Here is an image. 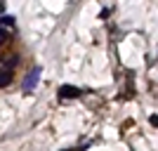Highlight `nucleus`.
<instances>
[{"instance_id":"obj_1","label":"nucleus","mask_w":158,"mask_h":151,"mask_svg":"<svg viewBox=\"0 0 158 151\" xmlns=\"http://www.w3.org/2000/svg\"><path fill=\"white\" fill-rule=\"evenodd\" d=\"M40 71H43L40 66H35L33 71H28L26 78H24V83H21V90L24 92H33V87L38 85V80H40Z\"/></svg>"},{"instance_id":"obj_2","label":"nucleus","mask_w":158,"mask_h":151,"mask_svg":"<svg viewBox=\"0 0 158 151\" xmlns=\"http://www.w3.org/2000/svg\"><path fill=\"white\" fill-rule=\"evenodd\" d=\"M59 97H61V99H76V97H80V87L61 85V87H59Z\"/></svg>"},{"instance_id":"obj_5","label":"nucleus","mask_w":158,"mask_h":151,"mask_svg":"<svg viewBox=\"0 0 158 151\" xmlns=\"http://www.w3.org/2000/svg\"><path fill=\"white\" fill-rule=\"evenodd\" d=\"M0 24H2V26H14V17H10V14H0Z\"/></svg>"},{"instance_id":"obj_6","label":"nucleus","mask_w":158,"mask_h":151,"mask_svg":"<svg viewBox=\"0 0 158 151\" xmlns=\"http://www.w3.org/2000/svg\"><path fill=\"white\" fill-rule=\"evenodd\" d=\"M7 40H10V33H7L5 28H0V45H5Z\"/></svg>"},{"instance_id":"obj_7","label":"nucleus","mask_w":158,"mask_h":151,"mask_svg":"<svg viewBox=\"0 0 158 151\" xmlns=\"http://www.w3.org/2000/svg\"><path fill=\"white\" fill-rule=\"evenodd\" d=\"M151 123H153V125H156V128H158V118H156V116H153V118H151Z\"/></svg>"},{"instance_id":"obj_3","label":"nucleus","mask_w":158,"mask_h":151,"mask_svg":"<svg viewBox=\"0 0 158 151\" xmlns=\"http://www.w3.org/2000/svg\"><path fill=\"white\" fill-rule=\"evenodd\" d=\"M17 64H19V57H17V54H7L5 59H0V66H2V69H14Z\"/></svg>"},{"instance_id":"obj_8","label":"nucleus","mask_w":158,"mask_h":151,"mask_svg":"<svg viewBox=\"0 0 158 151\" xmlns=\"http://www.w3.org/2000/svg\"><path fill=\"white\" fill-rule=\"evenodd\" d=\"M83 149H85V146H80V149H66V151H83Z\"/></svg>"},{"instance_id":"obj_4","label":"nucleus","mask_w":158,"mask_h":151,"mask_svg":"<svg viewBox=\"0 0 158 151\" xmlns=\"http://www.w3.org/2000/svg\"><path fill=\"white\" fill-rule=\"evenodd\" d=\"M12 83V69H2L0 66V87H5Z\"/></svg>"}]
</instances>
